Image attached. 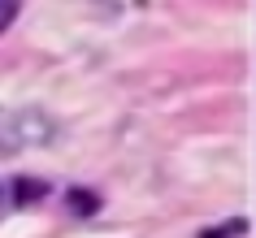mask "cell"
Masks as SVG:
<instances>
[{
	"label": "cell",
	"instance_id": "obj_1",
	"mask_svg": "<svg viewBox=\"0 0 256 238\" xmlns=\"http://www.w3.org/2000/svg\"><path fill=\"white\" fill-rule=\"evenodd\" d=\"M18 4H22V0H0V30L18 17Z\"/></svg>",
	"mask_w": 256,
	"mask_h": 238
},
{
	"label": "cell",
	"instance_id": "obj_2",
	"mask_svg": "<svg viewBox=\"0 0 256 238\" xmlns=\"http://www.w3.org/2000/svg\"><path fill=\"white\" fill-rule=\"evenodd\" d=\"M70 199H74V212H96V195L87 199V195H82V191H74V195H70Z\"/></svg>",
	"mask_w": 256,
	"mask_h": 238
},
{
	"label": "cell",
	"instance_id": "obj_3",
	"mask_svg": "<svg viewBox=\"0 0 256 238\" xmlns=\"http://www.w3.org/2000/svg\"><path fill=\"white\" fill-rule=\"evenodd\" d=\"M4 208H9V186L0 182V217H4Z\"/></svg>",
	"mask_w": 256,
	"mask_h": 238
}]
</instances>
